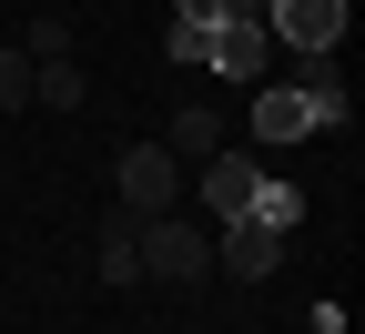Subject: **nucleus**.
<instances>
[{"mask_svg": "<svg viewBox=\"0 0 365 334\" xmlns=\"http://www.w3.org/2000/svg\"><path fill=\"white\" fill-rule=\"evenodd\" d=\"M314 132V102L294 81H254V142H304Z\"/></svg>", "mask_w": 365, "mask_h": 334, "instance_id": "nucleus-5", "label": "nucleus"}, {"mask_svg": "<svg viewBox=\"0 0 365 334\" xmlns=\"http://www.w3.org/2000/svg\"><path fill=\"white\" fill-rule=\"evenodd\" d=\"M203 71H223V81H254V71H264V21H213V41H203Z\"/></svg>", "mask_w": 365, "mask_h": 334, "instance_id": "nucleus-6", "label": "nucleus"}, {"mask_svg": "<svg viewBox=\"0 0 365 334\" xmlns=\"http://www.w3.org/2000/svg\"><path fill=\"white\" fill-rule=\"evenodd\" d=\"M31 102L81 112V102H91V71H81V61H31Z\"/></svg>", "mask_w": 365, "mask_h": 334, "instance_id": "nucleus-9", "label": "nucleus"}, {"mask_svg": "<svg viewBox=\"0 0 365 334\" xmlns=\"http://www.w3.org/2000/svg\"><path fill=\"white\" fill-rule=\"evenodd\" d=\"M163 152H193V162H203V152H223V112H213V102H182V122H173Z\"/></svg>", "mask_w": 365, "mask_h": 334, "instance_id": "nucleus-10", "label": "nucleus"}, {"mask_svg": "<svg viewBox=\"0 0 365 334\" xmlns=\"http://www.w3.org/2000/svg\"><path fill=\"white\" fill-rule=\"evenodd\" d=\"M132 254H143V283H203L213 273V223L143 213V223H132Z\"/></svg>", "mask_w": 365, "mask_h": 334, "instance_id": "nucleus-1", "label": "nucleus"}, {"mask_svg": "<svg viewBox=\"0 0 365 334\" xmlns=\"http://www.w3.org/2000/svg\"><path fill=\"white\" fill-rule=\"evenodd\" d=\"M173 21H182V31H213V21H223V0H182Z\"/></svg>", "mask_w": 365, "mask_h": 334, "instance_id": "nucleus-14", "label": "nucleus"}, {"mask_svg": "<svg viewBox=\"0 0 365 334\" xmlns=\"http://www.w3.org/2000/svg\"><path fill=\"white\" fill-rule=\"evenodd\" d=\"M132 223H143V213H112V223H102V244H91V263H102V283H112V294H122V283H143V254H132Z\"/></svg>", "mask_w": 365, "mask_h": 334, "instance_id": "nucleus-8", "label": "nucleus"}, {"mask_svg": "<svg viewBox=\"0 0 365 334\" xmlns=\"http://www.w3.org/2000/svg\"><path fill=\"white\" fill-rule=\"evenodd\" d=\"M244 213H254V223H274V233H294V223H304V193H294V182H284V172H264Z\"/></svg>", "mask_w": 365, "mask_h": 334, "instance_id": "nucleus-11", "label": "nucleus"}, {"mask_svg": "<svg viewBox=\"0 0 365 334\" xmlns=\"http://www.w3.org/2000/svg\"><path fill=\"white\" fill-rule=\"evenodd\" d=\"M173 193H182V152L132 142V152H122V213H173Z\"/></svg>", "mask_w": 365, "mask_h": 334, "instance_id": "nucleus-3", "label": "nucleus"}, {"mask_svg": "<svg viewBox=\"0 0 365 334\" xmlns=\"http://www.w3.org/2000/svg\"><path fill=\"white\" fill-rule=\"evenodd\" d=\"M31 102V51H0V112Z\"/></svg>", "mask_w": 365, "mask_h": 334, "instance_id": "nucleus-13", "label": "nucleus"}, {"mask_svg": "<svg viewBox=\"0 0 365 334\" xmlns=\"http://www.w3.org/2000/svg\"><path fill=\"white\" fill-rule=\"evenodd\" d=\"M264 31L284 41V51H335V41H345V0H274Z\"/></svg>", "mask_w": 365, "mask_h": 334, "instance_id": "nucleus-4", "label": "nucleus"}, {"mask_svg": "<svg viewBox=\"0 0 365 334\" xmlns=\"http://www.w3.org/2000/svg\"><path fill=\"white\" fill-rule=\"evenodd\" d=\"M21 51H31V61H71V21H61V11H31Z\"/></svg>", "mask_w": 365, "mask_h": 334, "instance_id": "nucleus-12", "label": "nucleus"}, {"mask_svg": "<svg viewBox=\"0 0 365 334\" xmlns=\"http://www.w3.org/2000/svg\"><path fill=\"white\" fill-rule=\"evenodd\" d=\"M254 182H264V162H234V152H203V213H213V223H234V213L254 203Z\"/></svg>", "mask_w": 365, "mask_h": 334, "instance_id": "nucleus-7", "label": "nucleus"}, {"mask_svg": "<svg viewBox=\"0 0 365 334\" xmlns=\"http://www.w3.org/2000/svg\"><path fill=\"white\" fill-rule=\"evenodd\" d=\"M274 263H284V233H274V223H254V213L213 223V273H234V283H264Z\"/></svg>", "mask_w": 365, "mask_h": 334, "instance_id": "nucleus-2", "label": "nucleus"}]
</instances>
